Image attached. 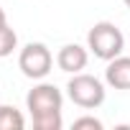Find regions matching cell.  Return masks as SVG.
<instances>
[{"instance_id":"52a82bcc","label":"cell","mask_w":130,"mask_h":130,"mask_svg":"<svg viewBox=\"0 0 130 130\" xmlns=\"http://www.w3.org/2000/svg\"><path fill=\"white\" fill-rule=\"evenodd\" d=\"M23 125H26V120L15 107H10V105L0 107V130H23Z\"/></svg>"},{"instance_id":"5b68a950","label":"cell","mask_w":130,"mask_h":130,"mask_svg":"<svg viewBox=\"0 0 130 130\" xmlns=\"http://www.w3.org/2000/svg\"><path fill=\"white\" fill-rule=\"evenodd\" d=\"M56 64H59V69L77 74L87 67V51L77 43H67V46H61V51L56 56Z\"/></svg>"},{"instance_id":"30bf717a","label":"cell","mask_w":130,"mask_h":130,"mask_svg":"<svg viewBox=\"0 0 130 130\" xmlns=\"http://www.w3.org/2000/svg\"><path fill=\"white\" fill-rule=\"evenodd\" d=\"M74 130H102V122L97 117H79L74 120Z\"/></svg>"},{"instance_id":"6da1fadb","label":"cell","mask_w":130,"mask_h":130,"mask_svg":"<svg viewBox=\"0 0 130 130\" xmlns=\"http://www.w3.org/2000/svg\"><path fill=\"white\" fill-rule=\"evenodd\" d=\"M87 43H89V48H92L94 56L110 61V59L120 56V51H122V46H125V38H122V33H120L117 26L102 21V23H94V26L89 28Z\"/></svg>"},{"instance_id":"3957f363","label":"cell","mask_w":130,"mask_h":130,"mask_svg":"<svg viewBox=\"0 0 130 130\" xmlns=\"http://www.w3.org/2000/svg\"><path fill=\"white\" fill-rule=\"evenodd\" d=\"M51 61H54L51 59V51L43 43H28L21 51V56H18V67H21V72L26 77L41 79V77H46L51 72Z\"/></svg>"},{"instance_id":"8992f818","label":"cell","mask_w":130,"mask_h":130,"mask_svg":"<svg viewBox=\"0 0 130 130\" xmlns=\"http://www.w3.org/2000/svg\"><path fill=\"white\" fill-rule=\"evenodd\" d=\"M107 84L115 89H130V56H115L110 59V67L105 72Z\"/></svg>"},{"instance_id":"277c9868","label":"cell","mask_w":130,"mask_h":130,"mask_svg":"<svg viewBox=\"0 0 130 130\" xmlns=\"http://www.w3.org/2000/svg\"><path fill=\"white\" fill-rule=\"evenodd\" d=\"M26 105L31 110V115H41V112H56L61 110V92L54 84H38L28 92Z\"/></svg>"},{"instance_id":"7a4b0ae2","label":"cell","mask_w":130,"mask_h":130,"mask_svg":"<svg viewBox=\"0 0 130 130\" xmlns=\"http://www.w3.org/2000/svg\"><path fill=\"white\" fill-rule=\"evenodd\" d=\"M67 89H69L72 102L79 105V107H84V110L97 107V105L105 102V87H102V82H100L97 77H92V74H79V72H77V74L69 79Z\"/></svg>"},{"instance_id":"9c48e42d","label":"cell","mask_w":130,"mask_h":130,"mask_svg":"<svg viewBox=\"0 0 130 130\" xmlns=\"http://www.w3.org/2000/svg\"><path fill=\"white\" fill-rule=\"evenodd\" d=\"M15 43H18L15 31H13L10 26H3V28H0V59H3V56H8V54H13Z\"/></svg>"},{"instance_id":"ba28073f","label":"cell","mask_w":130,"mask_h":130,"mask_svg":"<svg viewBox=\"0 0 130 130\" xmlns=\"http://www.w3.org/2000/svg\"><path fill=\"white\" fill-rule=\"evenodd\" d=\"M31 117H33V127H36V130H59V127H61V110L31 115Z\"/></svg>"},{"instance_id":"8fae6325","label":"cell","mask_w":130,"mask_h":130,"mask_svg":"<svg viewBox=\"0 0 130 130\" xmlns=\"http://www.w3.org/2000/svg\"><path fill=\"white\" fill-rule=\"evenodd\" d=\"M3 26H8V18H5V10L0 8V28H3Z\"/></svg>"},{"instance_id":"7c38bea8","label":"cell","mask_w":130,"mask_h":130,"mask_svg":"<svg viewBox=\"0 0 130 130\" xmlns=\"http://www.w3.org/2000/svg\"><path fill=\"white\" fill-rule=\"evenodd\" d=\"M122 3H125V5H127V8H130V0H122Z\"/></svg>"}]
</instances>
